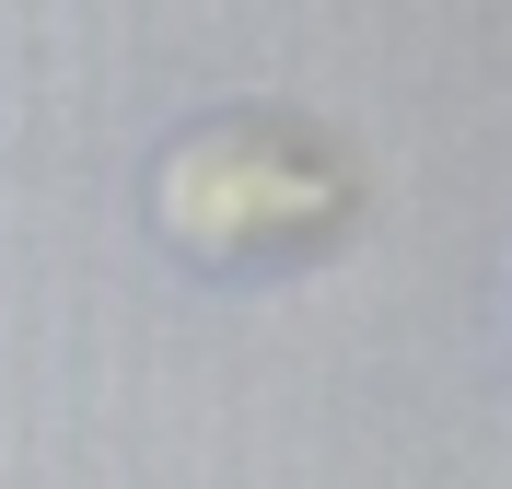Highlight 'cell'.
Masks as SVG:
<instances>
[{
  "label": "cell",
  "mask_w": 512,
  "mask_h": 489,
  "mask_svg": "<svg viewBox=\"0 0 512 489\" xmlns=\"http://www.w3.org/2000/svg\"><path fill=\"white\" fill-rule=\"evenodd\" d=\"M350 222H361V175L303 117H198L152 163V233L210 280L303 268Z\"/></svg>",
  "instance_id": "obj_1"
}]
</instances>
